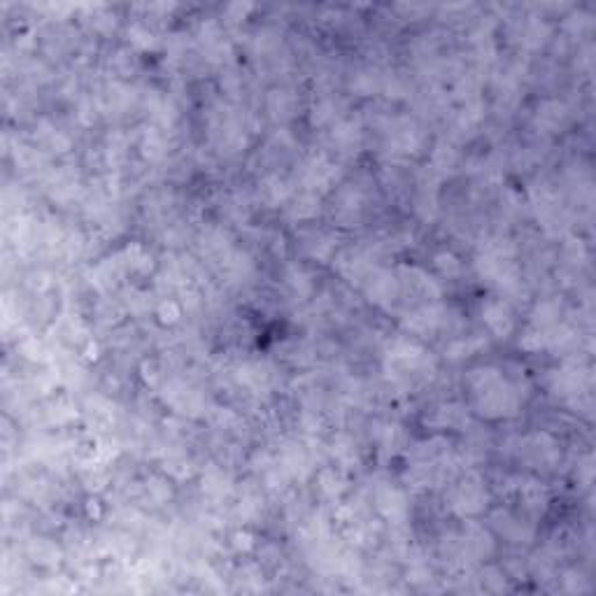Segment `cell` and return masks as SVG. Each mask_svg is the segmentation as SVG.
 Masks as SVG:
<instances>
[{
    "mask_svg": "<svg viewBox=\"0 0 596 596\" xmlns=\"http://www.w3.org/2000/svg\"><path fill=\"white\" fill-rule=\"evenodd\" d=\"M485 320L494 331H510V312L503 303H492L485 312Z\"/></svg>",
    "mask_w": 596,
    "mask_h": 596,
    "instance_id": "1",
    "label": "cell"
}]
</instances>
